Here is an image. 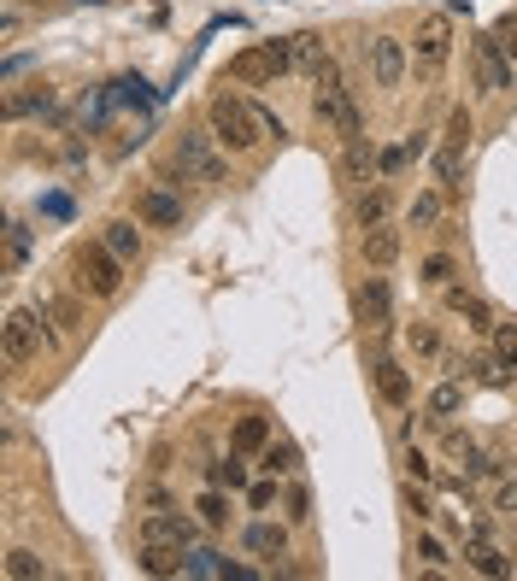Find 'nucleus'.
<instances>
[{
  "instance_id": "nucleus-1",
  "label": "nucleus",
  "mask_w": 517,
  "mask_h": 581,
  "mask_svg": "<svg viewBox=\"0 0 517 581\" xmlns=\"http://www.w3.org/2000/svg\"><path fill=\"white\" fill-rule=\"evenodd\" d=\"M206 124H212V136H218V148H229V153H253L258 141L270 136L258 100L236 94V89H218L206 100Z\"/></svg>"
},
{
  "instance_id": "nucleus-2",
  "label": "nucleus",
  "mask_w": 517,
  "mask_h": 581,
  "mask_svg": "<svg viewBox=\"0 0 517 581\" xmlns=\"http://www.w3.org/2000/svg\"><path fill=\"white\" fill-rule=\"evenodd\" d=\"M171 165H177L182 182H206V188H218L229 177V159L218 153V136H212V129H182L177 148H171Z\"/></svg>"
},
{
  "instance_id": "nucleus-3",
  "label": "nucleus",
  "mask_w": 517,
  "mask_h": 581,
  "mask_svg": "<svg viewBox=\"0 0 517 581\" xmlns=\"http://www.w3.org/2000/svg\"><path fill=\"white\" fill-rule=\"evenodd\" d=\"M71 270H77V294H89V300H112L124 288V258L112 253L106 241H83L77 253H71Z\"/></svg>"
},
{
  "instance_id": "nucleus-4",
  "label": "nucleus",
  "mask_w": 517,
  "mask_h": 581,
  "mask_svg": "<svg viewBox=\"0 0 517 581\" xmlns=\"http://www.w3.org/2000/svg\"><path fill=\"white\" fill-rule=\"evenodd\" d=\"M453 60V12H424L418 18V41H412V71L418 83H436Z\"/></svg>"
},
{
  "instance_id": "nucleus-5",
  "label": "nucleus",
  "mask_w": 517,
  "mask_h": 581,
  "mask_svg": "<svg viewBox=\"0 0 517 581\" xmlns=\"http://www.w3.org/2000/svg\"><path fill=\"white\" fill-rule=\"evenodd\" d=\"M282 71H294V48L289 41H258V48H241L236 60H229V83H241V89H265V83H277Z\"/></svg>"
},
{
  "instance_id": "nucleus-6",
  "label": "nucleus",
  "mask_w": 517,
  "mask_h": 581,
  "mask_svg": "<svg viewBox=\"0 0 517 581\" xmlns=\"http://www.w3.org/2000/svg\"><path fill=\"white\" fill-rule=\"evenodd\" d=\"M312 118H318L324 129H336L341 141L365 136V112H358L353 89H341V83H318V94H312Z\"/></svg>"
},
{
  "instance_id": "nucleus-7",
  "label": "nucleus",
  "mask_w": 517,
  "mask_h": 581,
  "mask_svg": "<svg viewBox=\"0 0 517 581\" xmlns=\"http://www.w3.org/2000/svg\"><path fill=\"white\" fill-rule=\"evenodd\" d=\"M517 77V65L506 60V48H500V36H470V83H477V94H506Z\"/></svg>"
},
{
  "instance_id": "nucleus-8",
  "label": "nucleus",
  "mask_w": 517,
  "mask_h": 581,
  "mask_svg": "<svg viewBox=\"0 0 517 581\" xmlns=\"http://www.w3.org/2000/svg\"><path fill=\"white\" fill-rule=\"evenodd\" d=\"M365 65H370V83H377L382 94H394L400 83L412 77V48H406L400 36H388V30H382V36H370V41H365Z\"/></svg>"
},
{
  "instance_id": "nucleus-9",
  "label": "nucleus",
  "mask_w": 517,
  "mask_h": 581,
  "mask_svg": "<svg viewBox=\"0 0 517 581\" xmlns=\"http://www.w3.org/2000/svg\"><path fill=\"white\" fill-rule=\"evenodd\" d=\"M41 341H48V329H41V312H7V365L12 370H30L36 358H41Z\"/></svg>"
},
{
  "instance_id": "nucleus-10",
  "label": "nucleus",
  "mask_w": 517,
  "mask_h": 581,
  "mask_svg": "<svg viewBox=\"0 0 517 581\" xmlns=\"http://www.w3.org/2000/svg\"><path fill=\"white\" fill-rule=\"evenodd\" d=\"M36 312H41V329H48V341L53 346H65V341H77L83 336V306H77V294H41L36 300Z\"/></svg>"
},
{
  "instance_id": "nucleus-11",
  "label": "nucleus",
  "mask_w": 517,
  "mask_h": 581,
  "mask_svg": "<svg viewBox=\"0 0 517 581\" xmlns=\"http://www.w3.org/2000/svg\"><path fill=\"white\" fill-rule=\"evenodd\" d=\"M194 517H182V511H165V505H160V511H148V517H141V529H136V541L141 546H182V552H189L194 546Z\"/></svg>"
},
{
  "instance_id": "nucleus-12",
  "label": "nucleus",
  "mask_w": 517,
  "mask_h": 581,
  "mask_svg": "<svg viewBox=\"0 0 517 581\" xmlns=\"http://www.w3.org/2000/svg\"><path fill=\"white\" fill-rule=\"evenodd\" d=\"M358 324H365L370 336H388V329H394V294H388L382 270H370L365 282H358Z\"/></svg>"
},
{
  "instance_id": "nucleus-13",
  "label": "nucleus",
  "mask_w": 517,
  "mask_h": 581,
  "mask_svg": "<svg viewBox=\"0 0 517 581\" xmlns=\"http://www.w3.org/2000/svg\"><path fill=\"white\" fill-rule=\"evenodd\" d=\"M136 217L148 229H182V200L165 182H148V188H136Z\"/></svg>"
},
{
  "instance_id": "nucleus-14",
  "label": "nucleus",
  "mask_w": 517,
  "mask_h": 581,
  "mask_svg": "<svg viewBox=\"0 0 517 581\" xmlns=\"http://www.w3.org/2000/svg\"><path fill=\"white\" fill-rule=\"evenodd\" d=\"M289 48H294V71H306L312 83H341V65L329 60V48L312 30H300V36H289Z\"/></svg>"
},
{
  "instance_id": "nucleus-15",
  "label": "nucleus",
  "mask_w": 517,
  "mask_h": 581,
  "mask_svg": "<svg viewBox=\"0 0 517 581\" xmlns=\"http://www.w3.org/2000/svg\"><path fill=\"white\" fill-rule=\"evenodd\" d=\"M182 576H194V581H248L253 570L229 564L224 552H212V546H189L182 552Z\"/></svg>"
},
{
  "instance_id": "nucleus-16",
  "label": "nucleus",
  "mask_w": 517,
  "mask_h": 581,
  "mask_svg": "<svg viewBox=\"0 0 517 581\" xmlns=\"http://www.w3.org/2000/svg\"><path fill=\"white\" fill-rule=\"evenodd\" d=\"M241 546H248L253 558H289V522H277V517H253L248 529H241Z\"/></svg>"
},
{
  "instance_id": "nucleus-17",
  "label": "nucleus",
  "mask_w": 517,
  "mask_h": 581,
  "mask_svg": "<svg viewBox=\"0 0 517 581\" xmlns=\"http://www.w3.org/2000/svg\"><path fill=\"white\" fill-rule=\"evenodd\" d=\"M441 306H447L453 317H465L477 336H488V329H494V312H488V300H482V294H470V288H458V282L441 288Z\"/></svg>"
},
{
  "instance_id": "nucleus-18",
  "label": "nucleus",
  "mask_w": 517,
  "mask_h": 581,
  "mask_svg": "<svg viewBox=\"0 0 517 581\" xmlns=\"http://www.w3.org/2000/svg\"><path fill=\"white\" fill-rule=\"evenodd\" d=\"M400 241H406V236H400L394 224H370L365 236H358V253H365L370 270H388V265L400 258Z\"/></svg>"
},
{
  "instance_id": "nucleus-19",
  "label": "nucleus",
  "mask_w": 517,
  "mask_h": 581,
  "mask_svg": "<svg viewBox=\"0 0 517 581\" xmlns=\"http://www.w3.org/2000/svg\"><path fill=\"white\" fill-rule=\"evenodd\" d=\"M370 382H377V394H382L388 405H406V400H412V376H406L400 358H377V365H370Z\"/></svg>"
},
{
  "instance_id": "nucleus-20",
  "label": "nucleus",
  "mask_w": 517,
  "mask_h": 581,
  "mask_svg": "<svg viewBox=\"0 0 517 581\" xmlns=\"http://www.w3.org/2000/svg\"><path fill=\"white\" fill-rule=\"evenodd\" d=\"M465 558H470V570H477V576H512V558L488 541V534H465Z\"/></svg>"
},
{
  "instance_id": "nucleus-21",
  "label": "nucleus",
  "mask_w": 517,
  "mask_h": 581,
  "mask_svg": "<svg viewBox=\"0 0 517 581\" xmlns=\"http://www.w3.org/2000/svg\"><path fill=\"white\" fill-rule=\"evenodd\" d=\"M136 224H141V217H112V224L100 229V241H106L124 265H136V258H141V229Z\"/></svg>"
},
{
  "instance_id": "nucleus-22",
  "label": "nucleus",
  "mask_w": 517,
  "mask_h": 581,
  "mask_svg": "<svg viewBox=\"0 0 517 581\" xmlns=\"http://www.w3.org/2000/svg\"><path fill=\"white\" fill-rule=\"evenodd\" d=\"M424 412L436 417V424L458 417V412H465V382H453V376H447V382H436V388H429V405H424Z\"/></svg>"
},
{
  "instance_id": "nucleus-23",
  "label": "nucleus",
  "mask_w": 517,
  "mask_h": 581,
  "mask_svg": "<svg viewBox=\"0 0 517 581\" xmlns=\"http://www.w3.org/2000/svg\"><path fill=\"white\" fill-rule=\"evenodd\" d=\"M229 446H236V453H265V446H270V424H265V417H236Z\"/></svg>"
},
{
  "instance_id": "nucleus-24",
  "label": "nucleus",
  "mask_w": 517,
  "mask_h": 581,
  "mask_svg": "<svg viewBox=\"0 0 517 581\" xmlns=\"http://www.w3.org/2000/svg\"><path fill=\"white\" fill-rule=\"evenodd\" d=\"M0 570H7L12 581H36V576H48V558L30 552V546H12L7 558H0Z\"/></svg>"
},
{
  "instance_id": "nucleus-25",
  "label": "nucleus",
  "mask_w": 517,
  "mask_h": 581,
  "mask_svg": "<svg viewBox=\"0 0 517 581\" xmlns=\"http://www.w3.org/2000/svg\"><path fill=\"white\" fill-rule=\"evenodd\" d=\"M353 224H358V229L388 224V188H358V200H353Z\"/></svg>"
},
{
  "instance_id": "nucleus-26",
  "label": "nucleus",
  "mask_w": 517,
  "mask_h": 581,
  "mask_svg": "<svg viewBox=\"0 0 517 581\" xmlns=\"http://www.w3.org/2000/svg\"><path fill=\"white\" fill-rule=\"evenodd\" d=\"M194 511H200V529H212V534L229 529V500H224V488H218V482H212V488L194 500Z\"/></svg>"
},
{
  "instance_id": "nucleus-27",
  "label": "nucleus",
  "mask_w": 517,
  "mask_h": 581,
  "mask_svg": "<svg viewBox=\"0 0 517 581\" xmlns=\"http://www.w3.org/2000/svg\"><path fill=\"white\" fill-rule=\"evenodd\" d=\"M258 470H265V476H294L300 470V453H294L289 441H277V434H270V446L258 453Z\"/></svg>"
},
{
  "instance_id": "nucleus-28",
  "label": "nucleus",
  "mask_w": 517,
  "mask_h": 581,
  "mask_svg": "<svg viewBox=\"0 0 517 581\" xmlns=\"http://www.w3.org/2000/svg\"><path fill=\"white\" fill-rule=\"evenodd\" d=\"M488 346H494V358L506 370H517V324L512 317H494V329H488Z\"/></svg>"
},
{
  "instance_id": "nucleus-29",
  "label": "nucleus",
  "mask_w": 517,
  "mask_h": 581,
  "mask_svg": "<svg viewBox=\"0 0 517 581\" xmlns=\"http://www.w3.org/2000/svg\"><path fill=\"white\" fill-rule=\"evenodd\" d=\"M141 570L148 576H182V546H141Z\"/></svg>"
},
{
  "instance_id": "nucleus-30",
  "label": "nucleus",
  "mask_w": 517,
  "mask_h": 581,
  "mask_svg": "<svg viewBox=\"0 0 517 581\" xmlns=\"http://www.w3.org/2000/svg\"><path fill=\"white\" fill-rule=\"evenodd\" d=\"M48 106H53L48 83H36L30 94H7V118H30V112H48Z\"/></svg>"
},
{
  "instance_id": "nucleus-31",
  "label": "nucleus",
  "mask_w": 517,
  "mask_h": 581,
  "mask_svg": "<svg viewBox=\"0 0 517 581\" xmlns=\"http://www.w3.org/2000/svg\"><path fill=\"white\" fill-rule=\"evenodd\" d=\"M212 482H218L224 493H241V488H248V458H241V453L218 458V464H212Z\"/></svg>"
},
{
  "instance_id": "nucleus-32",
  "label": "nucleus",
  "mask_w": 517,
  "mask_h": 581,
  "mask_svg": "<svg viewBox=\"0 0 517 581\" xmlns=\"http://www.w3.org/2000/svg\"><path fill=\"white\" fill-rule=\"evenodd\" d=\"M24 265H30V224L12 217L7 224V270H24Z\"/></svg>"
},
{
  "instance_id": "nucleus-33",
  "label": "nucleus",
  "mask_w": 517,
  "mask_h": 581,
  "mask_svg": "<svg viewBox=\"0 0 517 581\" xmlns=\"http://www.w3.org/2000/svg\"><path fill=\"white\" fill-rule=\"evenodd\" d=\"M470 129H477V124H470V112H465V106H453V112H447V129H441V148L470 153Z\"/></svg>"
},
{
  "instance_id": "nucleus-34",
  "label": "nucleus",
  "mask_w": 517,
  "mask_h": 581,
  "mask_svg": "<svg viewBox=\"0 0 517 581\" xmlns=\"http://www.w3.org/2000/svg\"><path fill=\"white\" fill-rule=\"evenodd\" d=\"M341 177H348V182H365L370 177V141L365 136L348 141V153H341Z\"/></svg>"
},
{
  "instance_id": "nucleus-35",
  "label": "nucleus",
  "mask_w": 517,
  "mask_h": 581,
  "mask_svg": "<svg viewBox=\"0 0 517 581\" xmlns=\"http://www.w3.org/2000/svg\"><path fill=\"white\" fill-rule=\"evenodd\" d=\"M418 558H424V570H447V564H453V552H447V541H441V534L418 529Z\"/></svg>"
},
{
  "instance_id": "nucleus-36",
  "label": "nucleus",
  "mask_w": 517,
  "mask_h": 581,
  "mask_svg": "<svg viewBox=\"0 0 517 581\" xmlns=\"http://www.w3.org/2000/svg\"><path fill=\"white\" fill-rule=\"evenodd\" d=\"M406 346H412L418 358H441V336H436L429 324H412V329H406Z\"/></svg>"
},
{
  "instance_id": "nucleus-37",
  "label": "nucleus",
  "mask_w": 517,
  "mask_h": 581,
  "mask_svg": "<svg viewBox=\"0 0 517 581\" xmlns=\"http://www.w3.org/2000/svg\"><path fill=\"white\" fill-rule=\"evenodd\" d=\"M282 505H289V511H282L289 522H306V517H312V488H306V482H289V493H282Z\"/></svg>"
},
{
  "instance_id": "nucleus-38",
  "label": "nucleus",
  "mask_w": 517,
  "mask_h": 581,
  "mask_svg": "<svg viewBox=\"0 0 517 581\" xmlns=\"http://www.w3.org/2000/svg\"><path fill=\"white\" fill-rule=\"evenodd\" d=\"M436 217H441V194H418V200H412V212H406V224L412 229H429Z\"/></svg>"
},
{
  "instance_id": "nucleus-39",
  "label": "nucleus",
  "mask_w": 517,
  "mask_h": 581,
  "mask_svg": "<svg viewBox=\"0 0 517 581\" xmlns=\"http://www.w3.org/2000/svg\"><path fill=\"white\" fill-rule=\"evenodd\" d=\"M424 282H429V288H447V282H453V258H447V253H429V258H424Z\"/></svg>"
},
{
  "instance_id": "nucleus-40",
  "label": "nucleus",
  "mask_w": 517,
  "mask_h": 581,
  "mask_svg": "<svg viewBox=\"0 0 517 581\" xmlns=\"http://www.w3.org/2000/svg\"><path fill=\"white\" fill-rule=\"evenodd\" d=\"M248 505H253V511H270V505H277V476L253 482V488H248Z\"/></svg>"
},
{
  "instance_id": "nucleus-41",
  "label": "nucleus",
  "mask_w": 517,
  "mask_h": 581,
  "mask_svg": "<svg viewBox=\"0 0 517 581\" xmlns=\"http://www.w3.org/2000/svg\"><path fill=\"white\" fill-rule=\"evenodd\" d=\"M470 370H477V382H488V388H506V365H500L494 353H488V358H477Z\"/></svg>"
},
{
  "instance_id": "nucleus-42",
  "label": "nucleus",
  "mask_w": 517,
  "mask_h": 581,
  "mask_svg": "<svg viewBox=\"0 0 517 581\" xmlns=\"http://www.w3.org/2000/svg\"><path fill=\"white\" fill-rule=\"evenodd\" d=\"M494 36H500V48H506V60L517 65V12H506V18L494 24Z\"/></svg>"
},
{
  "instance_id": "nucleus-43",
  "label": "nucleus",
  "mask_w": 517,
  "mask_h": 581,
  "mask_svg": "<svg viewBox=\"0 0 517 581\" xmlns=\"http://www.w3.org/2000/svg\"><path fill=\"white\" fill-rule=\"evenodd\" d=\"M494 511H500V517H517V476L494 488Z\"/></svg>"
},
{
  "instance_id": "nucleus-44",
  "label": "nucleus",
  "mask_w": 517,
  "mask_h": 581,
  "mask_svg": "<svg viewBox=\"0 0 517 581\" xmlns=\"http://www.w3.org/2000/svg\"><path fill=\"white\" fill-rule=\"evenodd\" d=\"M406 476H412V482H436V464H429L418 446H412V453H406Z\"/></svg>"
},
{
  "instance_id": "nucleus-45",
  "label": "nucleus",
  "mask_w": 517,
  "mask_h": 581,
  "mask_svg": "<svg viewBox=\"0 0 517 581\" xmlns=\"http://www.w3.org/2000/svg\"><path fill=\"white\" fill-rule=\"evenodd\" d=\"M406 159H412L406 148H388V153L377 159V165H382V177H400V170H406Z\"/></svg>"
},
{
  "instance_id": "nucleus-46",
  "label": "nucleus",
  "mask_w": 517,
  "mask_h": 581,
  "mask_svg": "<svg viewBox=\"0 0 517 581\" xmlns=\"http://www.w3.org/2000/svg\"><path fill=\"white\" fill-rule=\"evenodd\" d=\"M41 212H53V217H65V212H71V200H65V194H48V200H41Z\"/></svg>"
},
{
  "instance_id": "nucleus-47",
  "label": "nucleus",
  "mask_w": 517,
  "mask_h": 581,
  "mask_svg": "<svg viewBox=\"0 0 517 581\" xmlns=\"http://www.w3.org/2000/svg\"><path fill=\"white\" fill-rule=\"evenodd\" d=\"M406 505H412V517H418V522L429 517V505H424V493H418V488H406Z\"/></svg>"
},
{
  "instance_id": "nucleus-48",
  "label": "nucleus",
  "mask_w": 517,
  "mask_h": 581,
  "mask_svg": "<svg viewBox=\"0 0 517 581\" xmlns=\"http://www.w3.org/2000/svg\"><path fill=\"white\" fill-rule=\"evenodd\" d=\"M406 153H412V159H424V153H429V129H418V136L406 141Z\"/></svg>"
}]
</instances>
